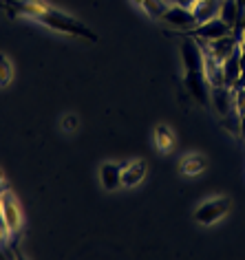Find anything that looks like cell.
Here are the masks:
<instances>
[{"label":"cell","mask_w":245,"mask_h":260,"mask_svg":"<svg viewBox=\"0 0 245 260\" xmlns=\"http://www.w3.org/2000/svg\"><path fill=\"white\" fill-rule=\"evenodd\" d=\"M181 62H183V84L190 97L199 106H210V84L203 71V51L195 38H183L181 42Z\"/></svg>","instance_id":"1"},{"label":"cell","mask_w":245,"mask_h":260,"mask_svg":"<svg viewBox=\"0 0 245 260\" xmlns=\"http://www.w3.org/2000/svg\"><path fill=\"white\" fill-rule=\"evenodd\" d=\"M36 22H40L42 27H49L53 31H60V34H69V36H75V38H84L88 42H98V34L91 31L84 22H80L77 18L64 14V11H57L49 5L47 9H42L38 16H34Z\"/></svg>","instance_id":"2"},{"label":"cell","mask_w":245,"mask_h":260,"mask_svg":"<svg viewBox=\"0 0 245 260\" xmlns=\"http://www.w3.org/2000/svg\"><path fill=\"white\" fill-rule=\"evenodd\" d=\"M232 27H228L221 18H212L208 22H201L188 31H166L168 36H179V38H195V40H219V38L232 34Z\"/></svg>","instance_id":"3"},{"label":"cell","mask_w":245,"mask_h":260,"mask_svg":"<svg viewBox=\"0 0 245 260\" xmlns=\"http://www.w3.org/2000/svg\"><path fill=\"white\" fill-rule=\"evenodd\" d=\"M0 216H3L5 225H7V230L11 234V245H14V240H18L22 232V212L16 197L9 190L0 192Z\"/></svg>","instance_id":"4"},{"label":"cell","mask_w":245,"mask_h":260,"mask_svg":"<svg viewBox=\"0 0 245 260\" xmlns=\"http://www.w3.org/2000/svg\"><path fill=\"white\" fill-rule=\"evenodd\" d=\"M230 199L228 197H212V199H205L203 203L197 205L195 210V220L199 225H217L225 214L230 212Z\"/></svg>","instance_id":"5"},{"label":"cell","mask_w":245,"mask_h":260,"mask_svg":"<svg viewBox=\"0 0 245 260\" xmlns=\"http://www.w3.org/2000/svg\"><path fill=\"white\" fill-rule=\"evenodd\" d=\"M159 22L168 24V27H172L175 31H188L199 24L195 14H192V9H183V7H179V5H168V9L164 11Z\"/></svg>","instance_id":"6"},{"label":"cell","mask_w":245,"mask_h":260,"mask_svg":"<svg viewBox=\"0 0 245 260\" xmlns=\"http://www.w3.org/2000/svg\"><path fill=\"white\" fill-rule=\"evenodd\" d=\"M210 104L221 117H232L234 115V93L228 86H210Z\"/></svg>","instance_id":"7"},{"label":"cell","mask_w":245,"mask_h":260,"mask_svg":"<svg viewBox=\"0 0 245 260\" xmlns=\"http://www.w3.org/2000/svg\"><path fill=\"white\" fill-rule=\"evenodd\" d=\"M148 174V164L144 159H135V161H128L121 170V187H135L139 185L141 181L146 179Z\"/></svg>","instance_id":"8"},{"label":"cell","mask_w":245,"mask_h":260,"mask_svg":"<svg viewBox=\"0 0 245 260\" xmlns=\"http://www.w3.org/2000/svg\"><path fill=\"white\" fill-rule=\"evenodd\" d=\"M121 170H124V166L113 164V161H106L100 166V183L106 192H115L121 187Z\"/></svg>","instance_id":"9"},{"label":"cell","mask_w":245,"mask_h":260,"mask_svg":"<svg viewBox=\"0 0 245 260\" xmlns=\"http://www.w3.org/2000/svg\"><path fill=\"white\" fill-rule=\"evenodd\" d=\"M221 69H223V86L234 88L236 84H238V80H241V75H243V71H241V53H238V47H236L234 53L228 57V60L221 62Z\"/></svg>","instance_id":"10"},{"label":"cell","mask_w":245,"mask_h":260,"mask_svg":"<svg viewBox=\"0 0 245 260\" xmlns=\"http://www.w3.org/2000/svg\"><path fill=\"white\" fill-rule=\"evenodd\" d=\"M205 168H208V159L199 152H190L179 161V170H181L183 177H197V174L205 172Z\"/></svg>","instance_id":"11"},{"label":"cell","mask_w":245,"mask_h":260,"mask_svg":"<svg viewBox=\"0 0 245 260\" xmlns=\"http://www.w3.org/2000/svg\"><path fill=\"white\" fill-rule=\"evenodd\" d=\"M155 148L161 152V154H168L172 148H175V133L166 126V123H159L155 128Z\"/></svg>","instance_id":"12"},{"label":"cell","mask_w":245,"mask_h":260,"mask_svg":"<svg viewBox=\"0 0 245 260\" xmlns=\"http://www.w3.org/2000/svg\"><path fill=\"white\" fill-rule=\"evenodd\" d=\"M219 7H221L219 0H199L197 7L192 9V14H195L197 22L201 24V22H208V20H212V18H217L219 16Z\"/></svg>","instance_id":"13"},{"label":"cell","mask_w":245,"mask_h":260,"mask_svg":"<svg viewBox=\"0 0 245 260\" xmlns=\"http://www.w3.org/2000/svg\"><path fill=\"white\" fill-rule=\"evenodd\" d=\"M219 18L228 24V27L234 29L238 24V18H241V7H238L236 0H221V7H219Z\"/></svg>","instance_id":"14"},{"label":"cell","mask_w":245,"mask_h":260,"mask_svg":"<svg viewBox=\"0 0 245 260\" xmlns=\"http://www.w3.org/2000/svg\"><path fill=\"white\" fill-rule=\"evenodd\" d=\"M135 5H137V7L144 11V14L150 18V20H155L157 22L161 16H164V11L168 9V5L164 3V0H133Z\"/></svg>","instance_id":"15"},{"label":"cell","mask_w":245,"mask_h":260,"mask_svg":"<svg viewBox=\"0 0 245 260\" xmlns=\"http://www.w3.org/2000/svg\"><path fill=\"white\" fill-rule=\"evenodd\" d=\"M14 80V67L5 53H0V88H7Z\"/></svg>","instance_id":"16"},{"label":"cell","mask_w":245,"mask_h":260,"mask_svg":"<svg viewBox=\"0 0 245 260\" xmlns=\"http://www.w3.org/2000/svg\"><path fill=\"white\" fill-rule=\"evenodd\" d=\"M77 128V115H67L62 119V130L64 133H75Z\"/></svg>","instance_id":"17"},{"label":"cell","mask_w":245,"mask_h":260,"mask_svg":"<svg viewBox=\"0 0 245 260\" xmlns=\"http://www.w3.org/2000/svg\"><path fill=\"white\" fill-rule=\"evenodd\" d=\"M238 53H241V71H243V75H245V34L238 38Z\"/></svg>","instance_id":"18"},{"label":"cell","mask_w":245,"mask_h":260,"mask_svg":"<svg viewBox=\"0 0 245 260\" xmlns=\"http://www.w3.org/2000/svg\"><path fill=\"white\" fill-rule=\"evenodd\" d=\"M170 3L172 5H179V7H183V9H195L199 0H170Z\"/></svg>","instance_id":"19"},{"label":"cell","mask_w":245,"mask_h":260,"mask_svg":"<svg viewBox=\"0 0 245 260\" xmlns=\"http://www.w3.org/2000/svg\"><path fill=\"white\" fill-rule=\"evenodd\" d=\"M234 34H236L238 38H241V36L245 34V11H243V14H241V18H238V24H236V27H234Z\"/></svg>","instance_id":"20"},{"label":"cell","mask_w":245,"mask_h":260,"mask_svg":"<svg viewBox=\"0 0 245 260\" xmlns=\"http://www.w3.org/2000/svg\"><path fill=\"white\" fill-rule=\"evenodd\" d=\"M238 128H241V137L245 139V115L238 117Z\"/></svg>","instance_id":"21"},{"label":"cell","mask_w":245,"mask_h":260,"mask_svg":"<svg viewBox=\"0 0 245 260\" xmlns=\"http://www.w3.org/2000/svg\"><path fill=\"white\" fill-rule=\"evenodd\" d=\"M3 190H7V185H5V177L0 174V192H3Z\"/></svg>","instance_id":"22"},{"label":"cell","mask_w":245,"mask_h":260,"mask_svg":"<svg viewBox=\"0 0 245 260\" xmlns=\"http://www.w3.org/2000/svg\"><path fill=\"white\" fill-rule=\"evenodd\" d=\"M236 3H238V7H241V14H243V11H245V0H236Z\"/></svg>","instance_id":"23"},{"label":"cell","mask_w":245,"mask_h":260,"mask_svg":"<svg viewBox=\"0 0 245 260\" xmlns=\"http://www.w3.org/2000/svg\"><path fill=\"white\" fill-rule=\"evenodd\" d=\"M5 256V253H3V247H0V258H3Z\"/></svg>","instance_id":"24"}]
</instances>
